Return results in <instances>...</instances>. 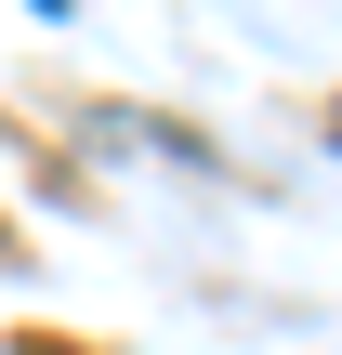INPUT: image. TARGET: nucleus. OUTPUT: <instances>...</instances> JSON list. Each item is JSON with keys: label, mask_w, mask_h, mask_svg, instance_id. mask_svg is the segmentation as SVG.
Segmentation results:
<instances>
[{"label": "nucleus", "mask_w": 342, "mask_h": 355, "mask_svg": "<svg viewBox=\"0 0 342 355\" xmlns=\"http://www.w3.org/2000/svg\"><path fill=\"white\" fill-rule=\"evenodd\" d=\"M316 132H330V158H342V92H330V119H316Z\"/></svg>", "instance_id": "f257e3e1"}]
</instances>
